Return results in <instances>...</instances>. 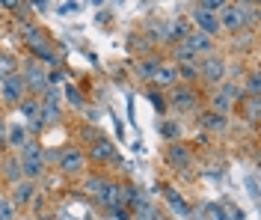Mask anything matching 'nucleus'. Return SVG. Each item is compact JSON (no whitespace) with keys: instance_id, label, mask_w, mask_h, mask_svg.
I'll use <instances>...</instances> for the list:
<instances>
[{"instance_id":"nucleus-29","label":"nucleus","mask_w":261,"mask_h":220,"mask_svg":"<svg viewBox=\"0 0 261 220\" xmlns=\"http://www.w3.org/2000/svg\"><path fill=\"white\" fill-rule=\"evenodd\" d=\"M146 99H148L151 104H154V107H158V113H163V110H166V99H163L161 92H154V89H148V92H146Z\"/></svg>"},{"instance_id":"nucleus-17","label":"nucleus","mask_w":261,"mask_h":220,"mask_svg":"<svg viewBox=\"0 0 261 220\" xmlns=\"http://www.w3.org/2000/svg\"><path fill=\"white\" fill-rule=\"evenodd\" d=\"M30 140L33 137H30V131H27V125H21V122L6 125V146H12V149H24Z\"/></svg>"},{"instance_id":"nucleus-23","label":"nucleus","mask_w":261,"mask_h":220,"mask_svg":"<svg viewBox=\"0 0 261 220\" xmlns=\"http://www.w3.org/2000/svg\"><path fill=\"white\" fill-rule=\"evenodd\" d=\"M107 182H110V179H107V176H89V179H86V193H89V197H101V193H104V187H107Z\"/></svg>"},{"instance_id":"nucleus-18","label":"nucleus","mask_w":261,"mask_h":220,"mask_svg":"<svg viewBox=\"0 0 261 220\" xmlns=\"http://www.w3.org/2000/svg\"><path fill=\"white\" fill-rule=\"evenodd\" d=\"M199 125H202L205 131L223 134V131H228V116H220V113H214V110H205V113L199 116Z\"/></svg>"},{"instance_id":"nucleus-33","label":"nucleus","mask_w":261,"mask_h":220,"mask_svg":"<svg viewBox=\"0 0 261 220\" xmlns=\"http://www.w3.org/2000/svg\"><path fill=\"white\" fill-rule=\"evenodd\" d=\"M158 220H163V217H158Z\"/></svg>"},{"instance_id":"nucleus-34","label":"nucleus","mask_w":261,"mask_h":220,"mask_svg":"<svg viewBox=\"0 0 261 220\" xmlns=\"http://www.w3.org/2000/svg\"><path fill=\"white\" fill-rule=\"evenodd\" d=\"M45 220H48V217H45Z\"/></svg>"},{"instance_id":"nucleus-30","label":"nucleus","mask_w":261,"mask_h":220,"mask_svg":"<svg viewBox=\"0 0 261 220\" xmlns=\"http://www.w3.org/2000/svg\"><path fill=\"white\" fill-rule=\"evenodd\" d=\"M6 125H9L6 122V113L0 110V146H6Z\"/></svg>"},{"instance_id":"nucleus-10","label":"nucleus","mask_w":261,"mask_h":220,"mask_svg":"<svg viewBox=\"0 0 261 220\" xmlns=\"http://www.w3.org/2000/svg\"><path fill=\"white\" fill-rule=\"evenodd\" d=\"M57 167L63 169L65 176H81L83 167H86V155L81 152V149H63L60 152V158H57Z\"/></svg>"},{"instance_id":"nucleus-25","label":"nucleus","mask_w":261,"mask_h":220,"mask_svg":"<svg viewBox=\"0 0 261 220\" xmlns=\"http://www.w3.org/2000/svg\"><path fill=\"white\" fill-rule=\"evenodd\" d=\"M15 71H18V57L9 51H0V78L15 75Z\"/></svg>"},{"instance_id":"nucleus-6","label":"nucleus","mask_w":261,"mask_h":220,"mask_svg":"<svg viewBox=\"0 0 261 220\" xmlns=\"http://www.w3.org/2000/svg\"><path fill=\"white\" fill-rule=\"evenodd\" d=\"M199 78L205 81L208 86H220L226 81V57L223 54H208L199 60Z\"/></svg>"},{"instance_id":"nucleus-22","label":"nucleus","mask_w":261,"mask_h":220,"mask_svg":"<svg viewBox=\"0 0 261 220\" xmlns=\"http://www.w3.org/2000/svg\"><path fill=\"white\" fill-rule=\"evenodd\" d=\"M33 190H36V185L33 182H18L15 185V197H12V203H15V208L18 205H27L33 200Z\"/></svg>"},{"instance_id":"nucleus-14","label":"nucleus","mask_w":261,"mask_h":220,"mask_svg":"<svg viewBox=\"0 0 261 220\" xmlns=\"http://www.w3.org/2000/svg\"><path fill=\"white\" fill-rule=\"evenodd\" d=\"M190 161H193V152H190L184 143H172V146L166 149V164L172 169H187Z\"/></svg>"},{"instance_id":"nucleus-11","label":"nucleus","mask_w":261,"mask_h":220,"mask_svg":"<svg viewBox=\"0 0 261 220\" xmlns=\"http://www.w3.org/2000/svg\"><path fill=\"white\" fill-rule=\"evenodd\" d=\"M190 18H193V24H196V30H199V33L211 36V39H214L217 33H220V18L214 15V12H205V9H202L199 3L193 6V12H190Z\"/></svg>"},{"instance_id":"nucleus-27","label":"nucleus","mask_w":261,"mask_h":220,"mask_svg":"<svg viewBox=\"0 0 261 220\" xmlns=\"http://www.w3.org/2000/svg\"><path fill=\"white\" fill-rule=\"evenodd\" d=\"M18 214V208L12 200H0V220H15Z\"/></svg>"},{"instance_id":"nucleus-26","label":"nucleus","mask_w":261,"mask_h":220,"mask_svg":"<svg viewBox=\"0 0 261 220\" xmlns=\"http://www.w3.org/2000/svg\"><path fill=\"white\" fill-rule=\"evenodd\" d=\"M258 92H261V78H258V71H252V75L246 78L244 95H249V99H258Z\"/></svg>"},{"instance_id":"nucleus-19","label":"nucleus","mask_w":261,"mask_h":220,"mask_svg":"<svg viewBox=\"0 0 261 220\" xmlns=\"http://www.w3.org/2000/svg\"><path fill=\"white\" fill-rule=\"evenodd\" d=\"M3 179H6L9 185L24 182V176H21V167H18V158H15V155H6V158H3Z\"/></svg>"},{"instance_id":"nucleus-9","label":"nucleus","mask_w":261,"mask_h":220,"mask_svg":"<svg viewBox=\"0 0 261 220\" xmlns=\"http://www.w3.org/2000/svg\"><path fill=\"white\" fill-rule=\"evenodd\" d=\"M18 113L27 119V131H30V137H39L42 134V107H39V99L36 95H27V99H21L18 102Z\"/></svg>"},{"instance_id":"nucleus-20","label":"nucleus","mask_w":261,"mask_h":220,"mask_svg":"<svg viewBox=\"0 0 261 220\" xmlns=\"http://www.w3.org/2000/svg\"><path fill=\"white\" fill-rule=\"evenodd\" d=\"M158 131H161L163 140H169V143H178L181 125L175 122V119H161V122H158Z\"/></svg>"},{"instance_id":"nucleus-16","label":"nucleus","mask_w":261,"mask_h":220,"mask_svg":"<svg viewBox=\"0 0 261 220\" xmlns=\"http://www.w3.org/2000/svg\"><path fill=\"white\" fill-rule=\"evenodd\" d=\"M151 84L166 86V89L178 86V68L172 66V63H166V60H163L161 66H158V71H154V78H151Z\"/></svg>"},{"instance_id":"nucleus-7","label":"nucleus","mask_w":261,"mask_h":220,"mask_svg":"<svg viewBox=\"0 0 261 220\" xmlns=\"http://www.w3.org/2000/svg\"><path fill=\"white\" fill-rule=\"evenodd\" d=\"M39 107H42V125H60L63 122V99H60L57 86H48L39 95Z\"/></svg>"},{"instance_id":"nucleus-2","label":"nucleus","mask_w":261,"mask_h":220,"mask_svg":"<svg viewBox=\"0 0 261 220\" xmlns=\"http://www.w3.org/2000/svg\"><path fill=\"white\" fill-rule=\"evenodd\" d=\"M255 6H246V3H226L223 9H220V30H228V33L241 36L246 24H252L255 21Z\"/></svg>"},{"instance_id":"nucleus-4","label":"nucleus","mask_w":261,"mask_h":220,"mask_svg":"<svg viewBox=\"0 0 261 220\" xmlns=\"http://www.w3.org/2000/svg\"><path fill=\"white\" fill-rule=\"evenodd\" d=\"M244 84H234V81H223V84L217 86V92H214L211 99V110L214 113H220V116H228V110L234 107V104H244Z\"/></svg>"},{"instance_id":"nucleus-8","label":"nucleus","mask_w":261,"mask_h":220,"mask_svg":"<svg viewBox=\"0 0 261 220\" xmlns=\"http://www.w3.org/2000/svg\"><path fill=\"white\" fill-rule=\"evenodd\" d=\"M21 99H27V84L21 75H6L0 78V104H18Z\"/></svg>"},{"instance_id":"nucleus-28","label":"nucleus","mask_w":261,"mask_h":220,"mask_svg":"<svg viewBox=\"0 0 261 220\" xmlns=\"http://www.w3.org/2000/svg\"><path fill=\"white\" fill-rule=\"evenodd\" d=\"M244 113L249 122H258V99H249V102L244 104Z\"/></svg>"},{"instance_id":"nucleus-31","label":"nucleus","mask_w":261,"mask_h":220,"mask_svg":"<svg viewBox=\"0 0 261 220\" xmlns=\"http://www.w3.org/2000/svg\"><path fill=\"white\" fill-rule=\"evenodd\" d=\"M81 9V3H63L60 6V15H71V12H77Z\"/></svg>"},{"instance_id":"nucleus-3","label":"nucleus","mask_w":261,"mask_h":220,"mask_svg":"<svg viewBox=\"0 0 261 220\" xmlns=\"http://www.w3.org/2000/svg\"><path fill=\"white\" fill-rule=\"evenodd\" d=\"M18 75L24 78V84H27V95H42L45 89H48V68H42L33 57H24L21 63H18Z\"/></svg>"},{"instance_id":"nucleus-13","label":"nucleus","mask_w":261,"mask_h":220,"mask_svg":"<svg viewBox=\"0 0 261 220\" xmlns=\"http://www.w3.org/2000/svg\"><path fill=\"white\" fill-rule=\"evenodd\" d=\"M184 45H187L196 57H208V54H214V39L205 36V33H199V30H190V33L184 36Z\"/></svg>"},{"instance_id":"nucleus-32","label":"nucleus","mask_w":261,"mask_h":220,"mask_svg":"<svg viewBox=\"0 0 261 220\" xmlns=\"http://www.w3.org/2000/svg\"><path fill=\"white\" fill-rule=\"evenodd\" d=\"M0 21H3V9H0Z\"/></svg>"},{"instance_id":"nucleus-24","label":"nucleus","mask_w":261,"mask_h":220,"mask_svg":"<svg viewBox=\"0 0 261 220\" xmlns=\"http://www.w3.org/2000/svg\"><path fill=\"white\" fill-rule=\"evenodd\" d=\"M65 102L71 104L74 110H83V107H86V95H83L74 84H68V86H65Z\"/></svg>"},{"instance_id":"nucleus-12","label":"nucleus","mask_w":261,"mask_h":220,"mask_svg":"<svg viewBox=\"0 0 261 220\" xmlns=\"http://www.w3.org/2000/svg\"><path fill=\"white\" fill-rule=\"evenodd\" d=\"M89 158H92L95 164H116V161H119V152H116V146L107 137H98L95 143L89 146Z\"/></svg>"},{"instance_id":"nucleus-21","label":"nucleus","mask_w":261,"mask_h":220,"mask_svg":"<svg viewBox=\"0 0 261 220\" xmlns=\"http://www.w3.org/2000/svg\"><path fill=\"white\" fill-rule=\"evenodd\" d=\"M161 63H163L161 57H143V60L137 63V75H140V78H146V81H151Z\"/></svg>"},{"instance_id":"nucleus-15","label":"nucleus","mask_w":261,"mask_h":220,"mask_svg":"<svg viewBox=\"0 0 261 220\" xmlns=\"http://www.w3.org/2000/svg\"><path fill=\"white\" fill-rule=\"evenodd\" d=\"M163 197H166V205H169V211H172V214H178V217H190V214H193V205H187V200L181 197L175 187L166 185V187H163Z\"/></svg>"},{"instance_id":"nucleus-1","label":"nucleus","mask_w":261,"mask_h":220,"mask_svg":"<svg viewBox=\"0 0 261 220\" xmlns=\"http://www.w3.org/2000/svg\"><path fill=\"white\" fill-rule=\"evenodd\" d=\"M45 146L33 137L30 143L24 146V149H18V167H21V176L27 179V182H36V179H42L45 176Z\"/></svg>"},{"instance_id":"nucleus-5","label":"nucleus","mask_w":261,"mask_h":220,"mask_svg":"<svg viewBox=\"0 0 261 220\" xmlns=\"http://www.w3.org/2000/svg\"><path fill=\"white\" fill-rule=\"evenodd\" d=\"M169 107L172 110H178V113H196L199 110V104H202V99H199V92H196L190 84H178L169 89Z\"/></svg>"}]
</instances>
